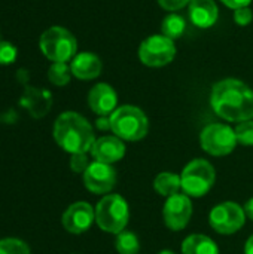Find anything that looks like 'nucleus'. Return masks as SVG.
Returning a JSON list of instances; mask_svg holds the SVG:
<instances>
[{"label": "nucleus", "mask_w": 253, "mask_h": 254, "mask_svg": "<svg viewBox=\"0 0 253 254\" xmlns=\"http://www.w3.org/2000/svg\"><path fill=\"white\" fill-rule=\"evenodd\" d=\"M103 68L101 60L92 52H81L76 54L70 61L72 74L81 80H91L100 76Z\"/></svg>", "instance_id": "obj_15"}, {"label": "nucleus", "mask_w": 253, "mask_h": 254, "mask_svg": "<svg viewBox=\"0 0 253 254\" xmlns=\"http://www.w3.org/2000/svg\"><path fill=\"white\" fill-rule=\"evenodd\" d=\"M148 129V118L136 106L124 104L110 115V131L124 141H139L146 137Z\"/></svg>", "instance_id": "obj_3"}, {"label": "nucleus", "mask_w": 253, "mask_h": 254, "mask_svg": "<svg viewBox=\"0 0 253 254\" xmlns=\"http://www.w3.org/2000/svg\"><path fill=\"white\" fill-rule=\"evenodd\" d=\"M185 28H186L185 18L182 15H177V13H169L163 19V24H161L163 36H166V37H169L171 40L179 39L183 34Z\"/></svg>", "instance_id": "obj_20"}, {"label": "nucleus", "mask_w": 253, "mask_h": 254, "mask_svg": "<svg viewBox=\"0 0 253 254\" xmlns=\"http://www.w3.org/2000/svg\"><path fill=\"white\" fill-rule=\"evenodd\" d=\"M176 55L174 40L163 36L154 34L145 39L139 48V58L142 64L148 67H164L173 61Z\"/></svg>", "instance_id": "obj_9"}, {"label": "nucleus", "mask_w": 253, "mask_h": 254, "mask_svg": "<svg viewBox=\"0 0 253 254\" xmlns=\"http://www.w3.org/2000/svg\"><path fill=\"white\" fill-rule=\"evenodd\" d=\"M182 190L189 198H201L210 192L216 182V171L213 165L201 158L192 159L180 174Z\"/></svg>", "instance_id": "obj_6"}, {"label": "nucleus", "mask_w": 253, "mask_h": 254, "mask_svg": "<svg viewBox=\"0 0 253 254\" xmlns=\"http://www.w3.org/2000/svg\"><path fill=\"white\" fill-rule=\"evenodd\" d=\"M227 7H231V9H240V7H246L252 3V0H221Z\"/></svg>", "instance_id": "obj_29"}, {"label": "nucleus", "mask_w": 253, "mask_h": 254, "mask_svg": "<svg viewBox=\"0 0 253 254\" xmlns=\"http://www.w3.org/2000/svg\"><path fill=\"white\" fill-rule=\"evenodd\" d=\"M210 106L224 121H253V89L239 79H222L212 88Z\"/></svg>", "instance_id": "obj_1"}, {"label": "nucleus", "mask_w": 253, "mask_h": 254, "mask_svg": "<svg viewBox=\"0 0 253 254\" xmlns=\"http://www.w3.org/2000/svg\"><path fill=\"white\" fill-rule=\"evenodd\" d=\"M160 6L166 10H170V12H176L182 7H185L186 4L191 3V0H158Z\"/></svg>", "instance_id": "obj_28"}, {"label": "nucleus", "mask_w": 253, "mask_h": 254, "mask_svg": "<svg viewBox=\"0 0 253 254\" xmlns=\"http://www.w3.org/2000/svg\"><path fill=\"white\" fill-rule=\"evenodd\" d=\"M219 16V9L215 0H191L189 18L200 28H210Z\"/></svg>", "instance_id": "obj_16"}, {"label": "nucleus", "mask_w": 253, "mask_h": 254, "mask_svg": "<svg viewBox=\"0 0 253 254\" xmlns=\"http://www.w3.org/2000/svg\"><path fill=\"white\" fill-rule=\"evenodd\" d=\"M54 138L57 144L70 155L89 152L95 141L91 124L76 112H64L57 118L54 124Z\"/></svg>", "instance_id": "obj_2"}, {"label": "nucleus", "mask_w": 253, "mask_h": 254, "mask_svg": "<svg viewBox=\"0 0 253 254\" xmlns=\"http://www.w3.org/2000/svg\"><path fill=\"white\" fill-rule=\"evenodd\" d=\"M245 213H246V217L253 220V198H251L246 204H245Z\"/></svg>", "instance_id": "obj_31"}, {"label": "nucleus", "mask_w": 253, "mask_h": 254, "mask_svg": "<svg viewBox=\"0 0 253 254\" xmlns=\"http://www.w3.org/2000/svg\"><path fill=\"white\" fill-rule=\"evenodd\" d=\"M182 254H219V249L210 237L192 234L183 240Z\"/></svg>", "instance_id": "obj_18"}, {"label": "nucleus", "mask_w": 253, "mask_h": 254, "mask_svg": "<svg viewBox=\"0 0 253 254\" xmlns=\"http://www.w3.org/2000/svg\"><path fill=\"white\" fill-rule=\"evenodd\" d=\"M154 189L161 196H164V198H169L171 195H176L182 189L180 176L176 174V173L163 171V173H160L155 177V180H154Z\"/></svg>", "instance_id": "obj_19"}, {"label": "nucleus", "mask_w": 253, "mask_h": 254, "mask_svg": "<svg viewBox=\"0 0 253 254\" xmlns=\"http://www.w3.org/2000/svg\"><path fill=\"white\" fill-rule=\"evenodd\" d=\"M88 167H89V161H88L86 153H75V155H72L70 168H72L73 173H76V174L82 173L84 174Z\"/></svg>", "instance_id": "obj_26"}, {"label": "nucleus", "mask_w": 253, "mask_h": 254, "mask_svg": "<svg viewBox=\"0 0 253 254\" xmlns=\"http://www.w3.org/2000/svg\"><path fill=\"white\" fill-rule=\"evenodd\" d=\"M61 222L69 234H84L95 222V210L88 202H75L70 207H67V210L63 213Z\"/></svg>", "instance_id": "obj_12"}, {"label": "nucleus", "mask_w": 253, "mask_h": 254, "mask_svg": "<svg viewBox=\"0 0 253 254\" xmlns=\"http://www.w3.org/2000/svg\"><path fill=\"white\" fill-rule=\"evenodd\" d=\"M234 132L237 137V143H240L242 146H253V121L240 122L234 128Z\"/></svg>", "instance_id": "obj_24"}, {"label": "nucleus", "mask_w": 253, "mask_h": 254, "mask_svg": "<svg viewBox=\"0 0 253 254\" xmlns=\"http://www.w3.org/2000/svg\"><path fill=\"white\" fill-rule=\"evenodd\" d=\"M84 185L92 193H109L116 185V170L110 164L94 161L84 173Z\"/></svg>", "instance_id": "obj_11"}, {"label": "nucleus", "mask_w": 253, "mask_h": 254, "mask_svg": "<svg viewBox=\"0 0 253 254\" xmlns=\"http://www.w3.org/2000/svg\"><path fill=\"white\" fill-rule=\"evenodd\" d=\"M72 70L67 63H52L48 70V79L55 86H64L70 82Z\"/></svg>", "instance_id": "obj_22"}, {"label": "nucleus", "mask_w": 253, "mask_h": 254, "mask_svg": "<svg viewBox=\"0 0 253 254\" xmlns=\"http://www.w3.org/2000/svg\"><path fill=\"white\" fill-rule=\"evenodd\" d=\"M0 254H30V249L21 240L4 238L0 241Z\"/></svg>", "instance_id": "obj_23"}, {"label": "nucleus", "mask_w": 253, "mask_h": 254, "mask_svg": "<svg viewBox=\"0 0 253 254\" xmlns=\"http://www.w3.org/2000/svg\"><path fill=\"white\" fill-rule=\"evenodd\" d=\"M253 19V12L249 9V6L246 7H240V9H236L234 10V21L237 25H242V27H246L252 22Z\"/></svg>", "instance_id": "obj_27"}, {"label": "nucleus", "mask_w": 253, "mask_h": 254, "mask_svg": "<svg viewBox=\"0 0 253 254\" xmlns=\"http://www.w3.org/2000/svg\"><path fill=\"white\" fill-rule=\"evenodd\" d=\"M22 104L28 109V112L34 118H42L49 112L51 104H52V97L48 91L31 88V89H27L22 98Z\"/></svg>", "instance_id": "obj_17"}, {"label": "nucleus", "mask_w": 253, "mask_h": 254, "mask_svg": "<svg viewBox=\"0 0 253 254\" xmlns=\"http://www.w3.org/2000/svg\"><path fill=\"white\" fill-rule=\"evenodd\" d=\"M89 152L94 161L112 165L124 158L125 144L124 140L118 138L116 135H104L94 141Z\"/></svg>", "instance_id": "obj_13"}, {"label": "nucleus", "mask_w": 253, "mask_h": 254, "mask_svg": "<svg viewBox=\"0 0 253 254\" xmlns=\"http://www.w3.org/2000/svg\"><path fill=\"white\" fill-rule=\"evenodd\" d=\"M115 247L119 254H139L140 252L139 238L134 232L130 231H122L116 235Z\"/></svg>", "instance_id": "obj_21"}, {"label": "nucleus", "mask_w": 253, "mask_h": 254, "mask_svg": "<svg viewBox=\"0 0 253 254\" xmlns=\"http://www.w3.org/2000/svg\"><path fill=\"white\" fill-rule=\"evenodd\" d=\"M158 254H176L174 252H171V250H163V252H160Z\"/></svg>", "instance_id": "obj_33"}, {"label": "nucleus", "mask_w": 253, "mask_h": 254, "mask_svg": "<svg viewBox=\"0 0 253 254\" xmlns=\"http://www.w3.org/2000/svg\"><path fill=\"white\" fill-rule=\"evenodd\" d=\"M16 55H18V51L12 43L0 42V64L3 65L12 64L16 60Z\"/></svg>", "instance_id": "obj_25"}, {"label": "nucleus", "mask_w": 253, "mask_h": 254, "mask_svg": "<svg viewBox=\"0 0 253 254\" xmlns=\"http://www.w3.org/2000/svg\"><path fill=\"white\" fill-rule=\"evenodd\" d=\"M39 46L42 54L52 63L72 61L78 51L76 37L64 27H51L42 33Z\"/></svg>", "instance_id": "obj_5"}, {"label": "nucleus", "mask_w": 253, "mask_h": 254, "mask_svg": "<svg viewBox=\"0 0 253 254\" xmlns=\"http://www.w3.org/2000/svg\"><path fill=\"white\" fill-rule=\"evenodd\" d=\"M201 149L212 156H227L237 146V137L225 124H210L200 134Z\"/></svg>", "instance_id": "obj_7"}, {"label": "nucleus", "mask_w": 253, "mask_h": 254, "mask_svg": "<svg viewBox=\"0 0 253 254\" xmlns=\"http://www.w3.org/2000/svg\"><path fill=\"white\" fill-rule=\"evenodd\" d=\"M191 217H192V202L188 195L176 193L166 199L163 208V219L170 231L179 232L185 229Z\"/></svg>", "instance_id": "obj_10"}, {"label": "nucleus", "mask_w": 253, "mask_h": 254, "mask_svg": "<svg viewBox=\"0 0 253 254\" xmlns=\"http://www.w3.org/2000/svg\"><path fill=\"white\" fill-rule=\"evenodd\" d=\"M95 127L101 131H107L110 129V116H100L95 121Z\"/></svg>", "instance_id": "obj_30"}, {"label": "nucleus", "mask_w": 253, "mask_h": 254, "mask_svg": "<svg viewBox=\"0 0 253 254\" xmlns=\"http://www.w3.org/2000/svg\"><path fill=\"white\" fill-rule=\"evenodd\" d=\"M118 95L107 83H97L88 94V106L98 116H109L118 107Z\"/></svg>", "instance_id": "obj_14"}, {"label": "nucleus", "mask_w": 253, "mask_h": 254, "mask_svg": "<svg viewBox=\"0 0 253 254\" xmlns=\"http://www.w3.org/2000/svg\"><path fill=\"white\" fill-rule=\"evenodd\" d=\"M246 222L245 208L237 202L227 201L215 205L209 214V223L213 231L221 235H233L239 232Z\"/></svg>", "instance_id": "obj_8"}, {"label": "nucleus", "mask_w": 253, "mask_h": 254, "mask_svg": "<svg viewBox=\"0 0 253 254\" xmlns=\"http://www.w3.org/2000/svg\"><path fill=\"white\" fill-rule=\"evenodd\" d=\"M245 254H253V234L248 238L245 244Z\"/></svg>", "instance_id": "obj_32"}, {"label": "nucleus", "mask_w": 253, "mask_h": 254, "mask_svg": "<svg viewBox=\"0 0 253 254\" xmlns=\"http://www.w3.org/2000/svg\"><path fill=\"white\" fill-rule=\"evenodd\" d=\"M95 223L97 226L107 234L118 235L125 231L130 219V208L127 201L118 195H106L95 205Z\"/></svg>", "instance_id": "obj_4"}]
</instances>
